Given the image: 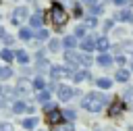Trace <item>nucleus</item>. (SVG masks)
I'll return each mask as SVG.
<instances>
[{
  "instance_id": "f257e3e1",
  "label": "nucleus",
  "mask_w": 133,
  "mask_h": 131,
  "mask_svg": "<svg viewBox=\"0 0 133 131\" xmlns=\"http://www.w3.org/2000/svg\"><path fill=\"white\" fill-rule=\"evenodd\" d=\"M108 102V98L104 96V94H98V91H91V94H87L83 100H81V106L85 108V110H89V112H100L102 110V106Z\"/></svg>"
},
{
  "instance_id": "f03ea898",
  "label": "nucleus",
  "mask_w": 133,
  "mask_h": 131,
  "mask_svg": "<svg viewBox=\"0 0 133 131\" xmlns=\"http://www.w3.org/2000/svg\"><path fill=\"white\" fill-rule=\"evenodd\" d=\"M50 21H52V25H54V27H58V29L69 21V12L64 10V6H62V4L54 2V4L50 6Z\"/></svg>"
},
{
  "instance_id": "7ed1b4c3",
  "label": "nucleus",
  "mask_w": 133,
  "mask_h": 131,
  "mask_svg": "<svg viewBox=\"0 0 133 131\" xmlns=\"http://www.w3.org/2000/svg\"><path fill=\"white\" fill-rule=\"evenodd\" d=\"M56 91H58V98H60L62 102H69V100L75 96V89H73V87H69V85H58V89H56Z\"/></svg>"
},
{
  "instance_id": "20e7f679",
  "label": "nucleus",
  "mask_w": 133,
  "mask_h": 131,
  "mask_svg": "<svg viewBox=\"0 0 133 131\" xmlns=\"http://www.w3.org/2000/svg\"><path fill=\"white\" fill-rule=\"evenodd\" d=\"M123 110H125V102H123L121 98H116V100L108 106V114H110V116H116V114H121Z\"/></svg>"
},
{
  "instance_id": "39448f33",
  "label": "nucleus",
  "mask_w": 133,
  "mask_h": 131,
  "mask_svg": "<svg viewBox=\"0 0 133 131\" xmlns=\"http://www.w3.org/2000/svg\"><path fill=\"white\" fill-rule=\"evenodd\" d=\"M66 75H71V71L66 67H52L50 69V77L52 79H60V77H66Z\"/></svg>"
},
{
  "instance_id": "423d86ee",
  "label": "nucleus",
  "mask_w": 133,
  "mask_h": 131,
  "mask_svg": "<svg viewBox=\"0 0 133 131\" xmlns=\"http://www.w3.org/2000/svg\"><path fill=\"white\" fill-rule=\"evenodd\" d=\"M46 119H48V123L50 125H58L60 121H62V110H50V112H46Z\"/></svg>"
},
{
  "instance_id": "0eeeda50",
  "label": "nucleus",
  "mask_w": 133,
  "mask_h": 131,
  "mask_svg": "<svg viewBox=\"0 0 133 131\" xmlns=\"http://www.w3.org/2000/svg\"><path fill=\"white\" fill-rule=\"evenodd\" d=\"M15 91H17L19 96H29V91H31V85H29L25 79H19V83H17Z\"/></svg>"
},
{
  "instance_id": "6e6552de",
  "label": "nucleus",
  "mask_w": 133,
  "mask_h": 131,
  "mask_svg": "<svg viewBox=\"0 0 133 131\" xmlns=\"http://www.w3.org/2000/svg\"><path fill=\"white\" fill-rule=\"evenodd\" d=\"M64 60H66L69 64H81V54H77V52H73V50H66V52H64Z\"/></svg>"
},
{
  "instance_id": "1a4fd4ad",
  "label": "nucleus",
  "mask_w": 133,
  "mask_h": 131,
  "mask_svg": "<svg viewBox=\"0 0 133 131\" xmlns=\"http://www.w3.org/2000/svg\"><path fill=\"white\" fill-rule=\"evenodd\" d=\"M25 17H27V8H25V6H19V8L12 10V23H15V25H17L19 21H23Z\"/></svg>"
},
{
  "instance_id": "9d476101",
  "label": "nucleus",
  "mask_w": 133,
  "mask_h": 131,
  "mask_svg": "<svg viewBox=\"0 0 133 131\" xmlns=\"http://www.w3.org/2000/svg\"><path fill=\"white\" fill-rule=\"evenodd\" d=\"M96 48H98L102 54H106V50L110 48V42H108V37H104V35H102V37H98V40H96Z\"/></svg>"
},
{
  "instance_id": "9b49d317",
  "label": "nucleus",
  "mask_w": 133,
  "mask_h": 131,
  "mask_svg": "<svg viewBox=\"0 0 133 131\" xmlns=\"http://www.w3.org/2000/svg\"><path fill=\"white\" fill-rule=\"evenodd\" d=\"M129 77H131L129 69H118V71H116V75H114V79H116V81H121V83L129 81Z\"/></svg>"
},
{
  "instance_id": "f8f14e48",
  "label": "nucleus",
  "mask_w": 133,
  "mask_h": 131,
  "mask_svg": "<svg viewBox=\"0 0 133 131\" xmlns=\"http://www.w3.org/2000/svg\"><path fill=\"white\" fill-rule=\"evenodd\" d=\"M42 21H44V19H42V12H35V15H31V17H29V25H31V27H35V29H39V27H42Z\"/></svg>"
},
{
  "instance_id": "ddd939ff",
  "label": "nucleus",
  "mask_w": 133,
  "mask_h": 131,
  "mask_svg": "<svg viewBox=\"0 0 133 131\" xmlns=\"http://www.w3.org/2000/svg\"><path fill=\"white\" fill-rule=\"evenodd\" d=\"M81 48H83L85 52L94 50V48H96V40H94V37H89V35H87V37H83V42H81Z\"/></svg>"
},
{
  "instance_id": "4468645a",
  "label": "nucleus",
  "mask_w": 133,
  "mask_h": 131,
  "mask_svg": "<svg viewBox=\"0 0 133 131\" xmlns=\"http://www.w3.org/2000/svg\"><path fill=\"white\" fill-rule=\"evenodd\" d=\"M116 19H118V21L133 23V12H131V10H118V12H116Z\"/></svg>"
},
{
  "instance_id": "2eb2a0df",
  "label": "nucleus",
  "mask_w": 133,
  "mask_h": 131,
  "mask_svg": "<svg viewBox=\"0 0 133 131\" xmlns=\"http://www.w3.org/2000/svg\"><path fill=\"white\" fill-rule=\"evenodd\" d=\"M62 46H64L66 50H73V48L77 46V37H75V35H66V37L62 40Z\"/></svg>"
},
{
  "instance_id": "dca6fc26",
  "label": "nucleus",
  "mask_w": 133,
  "mask_h": 131,
  "mask_svg": "<svg viewBox=\"0 0 133 131\" xmlns=\"http://www.w3.org/2000/svg\"><path fill=\"white\" fill-rule=\"evenodd\" d=\"M96 62H98L100 67H110V64H112V56H108V54H100Z\"/></svg>"
},
{
  "instance_id": "f3484780",
  "label": "nucleus",
  "mask_w": 133,
  "mask_h": 131,
  "mask_svg": "<svg viewBox=\"0 0 133 131\" xmlns=\"http://www.w3.org/2000/svg\"><path fill=\"white\" fill-rule=\"evenodd\" d=\"M123 102L129 104V106H133V87H127V89H125V94H123Z\"/></svg>"
},
{
  "instance_id": "a211bd4d",
  "label": "nucleus",
  "mask_w": 133,
  "mask_h": 131,
  "mask_svg": "<svg viewBox=\"0 0 133 131\" xmlns=\"http://www.w3.org/2000/svg\"><path fill=\"white\" fill-rule=\"evenodd\" d=\"M15 58L19 60V64H27V62H29V56H27V52H25V50H19V52L15 54Z\"/></svg>"
},
{
  "instance_id": "6ab92c4d",
  "label": "nucleus",
  "mask_w": 133,
  "mask_h": 131,
  "mask_svg": "<svg viewBox=\"0 0 133 131\" xmlns=\"http://www.w3.org/2000/svg\"><path fill=\"white\" fill-rule=\"evenodd\" d=\"M73 77H75V81H77V83H79V81H87V79H91V75H89L87 71H77Z\"/></svg>"
},
{
  "instance_id": "aec40b11",
  "label": "nucleus",
  "mask_w": 133,
  "mask_h": 131,
  "mask_svg": "<svg viewBox=\"0 0 133 131\" xmlns=\"http://www.w3.org/2000/svg\"><path fill=\"white\" fill-rule=\"evenodd\" d=\"M96 83H98V87H100V89H110V85H112V81H110V79H106V77L96 79Z\"/></svg>"
},
{
  "instance_id": "412c9836",
  "label": "nucleus",
  "mask_w": 133,
  "mask_h": 131,
  "mask_svg": "<svg viewBox=\"0 0 133 131\" xmlns=\"http://www.w3.org/2000/svg\"><path fill=\"white\" fill-rule=\"evenodd\" d=\"M0 58H2L4 62H10V60L15 58V54H12V52H10L8 48H4V50H0Z\"/></svg>"
},
{
  "instance_id": "4be33fe9",
  "label": "nucleus",
  "mask_w": 133,
  "mask_h": 131,
  "mask_svg": "<svg viewBox=\"0 0 133 131\" xmlns=\"http://www.w3.org/2000/svg\"><path fill=\"white\" fill-rule=\"evenodd\" d=\"M25 110H27V104H25V102L17 100V102L12 104V112H17V114H19V112H25Z\"/></svg>"
},
{
  "instance_id": "5701e85b",
  "label": "nucleus",
  "mask_w": 133,
  "mask_h": 131,
  "mask_svg": "<svg viewBox=\"0 0 133 131\" xmlns=\"http://www.w3.org/2000/svg\"><path fill=\"white\" fill-rule=\"evenodd\" d=\"M19 37H21V40H31V37H33V31L27 29V27H23V29H19Z\"/></svg>"
},
{
  "instance_id": "b1692460",
  "label": "nucleus",
  "mask_w": 133,
  "mask_h": 131,
  "mask_svg": "<svg viewBox=\"0 0 133 131\" xmlns=\"http://www.w3.org/2000/svg\"><path fill=\"white\" fill-rule=\"evenodd\" d=\"M44 85H46V83H44V79H42V77H35V79L31 81V87H33V89H39V91H42V89H44Z\"/></svg>"
},
{
  "instance_id": "393cba45",
  "label": "nucleus",
  "mask_w": 133,
  "mask_h": 131,
  "mask_svg": "<svg viewBox=\"0 0 133 131\" xmlns=\"http://www.w3.org/2000/svg\"><path fill=\"white\" fill-rule=\"evenodd\" d=\"M48 100H50V91H48V89H42V91L37 94V102H42V104H46Z\"/></svg>"
},
{
  "instance_id": "a878e982",
  "label": "nucleus",
  "mask_w": 133,
  "mask_h": 131,
  "mask_svg": "<svg viewBox=\"0 0 133 131\" xmlns=\"http://www.w3.org/2000/svg\"><path fill=\"white\" fill-rule=\"evenodd\" d=\"M35 125H37V119H33V116H29V119L23 121V127H25V129H33Z\"/></svg>"
},
{
  "instance_id": "bb28decb",
  "label": "nucleus",
  "mask_w": 133,
  "mask_h": 131,
  "mask_svg": "<svg viewBox=\"0 0 133 131\" xmlns=\"http://www.w3.org/2000/svg\"><path fill=\"white\" fill-rule=\"evenodd\" d=\"M58 48H60V42L58 40H50L48 42V50L50 52H58Z\"/></svg>"
},
{
  "instance_id": "cd10ccee",
  "label": "nucleus",
  "mask_w": 133,
  "mask_h": 131,
  "mask_svg": "<svg viewBox=\"0 0 133 131\" xmlns=\"http://www.w3.org/2000/svg\"><path fill=\"white\" fill-rule=\"evenodd\" d=\"M35 40H48V29H42V27H39V29L35 31Z\"/></svg>"
},
{
  "instance_id": "c85d7f7f",
  "label": "nucleus",
  "mask_w": 133,
  "mask_h": 131,
  "mask_svg": "<svg viewBox=\"0 0 133 131\" xmlns=\"http://www.w3.org/2000/svg\"><path fill=\"white\" fill-rule=\"evenodd\" d=\"M0 77H2V79H8V77H12V69H10V67H4V69H0Z\"/></svg>"
},
{
  "instance_id": "c756f323",
  "label": "nucleus",
  "mask_w": 133,
  "mask_h": 131,
  "mask_svg": "<svg viewBox=\"0 0 133 131\" xmlns=\"http://www.w3.org/2000/svg\"><path fill=\"white\" fill-rule=\"evenodd\" d=\"M62 119H66V121H75V110H62Z\"/></svg>"
},
{
  "instance_id": "7c9ffc66",
  "label": "nucleus",
  "mask_w": 133,
  "mask_h": 131,
  "mask_svg": "<svg viewBox=\"0 0 133 131\" xmlns=\"http://www.w3.org/2000/svg\"><path fill=\"white\" fill-rule=\"evenodd\" d=\"M96 25H98V19H96V17H91V15H89V17H87V19H85V27H96Z\"/></svg>"
},
{
  "instance_id": "2f4dec72",
  "label": "nucleus",
  "mask_w": 133,
  "mask_h": 131,
  "mask_svg": "<svg viewBox=\"0 0 133 131\" xmlns=\"http://www.w3.org/2000/svg\"><path fill=\"white\" fill-rule=\"evenodd\" d=\"M85 29H87L85 25H79V27L75 29V37H85Z\"/></svg>"
},
{
  "instance_id": "473e14b6",
  "label": "nucleus",
  "mask_w": 133,
  "mask_h": 131,
  "mask_svg": "<svg viewBox=\"0 0 133 131\" xmlns=\"http://www.w3.org/2000/svg\"><path fill=\"white\" fill-rule=\"evenodd\" d=\"M123 50H125L129 56H133V42H125V44H123Z\"/></svg>"
},
{
  "instance_id": "72a5a7b5",
  "label": "nucleus",
  "mask_w": 133,
  "mask_h": 131,
  "mask_svg": "<svg viewBox=\"0 0 133 131\" xmlns=\"http://www.w3.org/2000/svg\"><path fill=\"white\" fill-rule=\"evenodd\" d=\"M102 10H104V6H102V4H96V6H91L89 12H91V17H96V15H100Z\"/></svg>"
},
{
  "instance_id": "f704fd0d",
  "label": "nucleus",
  "mask_w": 133,
  "mask_h": 131,
  "mask_svg": "<svg viewBox=\"0 0 133 131\" xmlns=\"http://www.w3.org/2000/svg\"><path fill=\"white\" fill-rule=\"evenodd\" d=\"M94 60H91V56H87V54H81V64L83 67H89Z\"/></svg>"
},
{
  "instance_id": "c9c22d12",
  "label": "nucleus",
  "mask_w": 133,
  "mask_h": 131,
  "mask_svg": "<svg viewBox=\"0 0 133 131\" xmlns=\"http://www.w3.org/2000/svg\"><path fill=\"white\" fill-rule=\"evenodd\" d=\"M0 131H15L10 123H0Z\"/></svg>"
},
{
  "instance_id": "e433bc0d",
  "label": "nucleus",
  "mask_w": 133,
  "mask_h": 131,
  "mask_svg": "<svg viewBox=\"0 0 133 131\" xmlns=\"http://www.w3.org/2000/svg\"><path fill=\"white\" fill-rule=\"evenodd\" d=\"M73 15H75V17H83V10H81V6H75Z\"/></svg>"
},
{
  "instance_id": "4c0bfd02",
  "label": "nucleus",
  "mask_w": 133,
  "mask_h": 131,
  "mask_svg": "<svg viewBox=\"0 0 133 131\" xmlns=\"http://www.w3.org/2000/svg\"><path fill=\"white\" fill-rule=\"evenodd\" d=\"M125 60H127V58H125L123 54H118V56L114 58V62H118V64H125Z\"/></svg>"
},
{
  "instance_id": "58836bf2",
  "label": "nucleus",
  "mask_w": 133,
  "mask_h": 131,
  "mask_svg": "<svg viewBox=\"0 0 133 131\" xmlns=\"http://www.w3.org/2000/svg\"><path fill=\"white\" fill-rule=\"evenodd\" d=\"M54 108H56V106H54V104H50V102H46V104H44V110H46V112H50V110H54Z\"/></svg>"
},
{
  "instance_id": "ea45409f",
  "label": "nucleus",
  "mask_w": 133,
  "mask_h": 131,
  "mask_svg": "<svg viewBox=\"0 0 133 131\" xmlns=\"http://www.w3.org/2000/svg\"><path fill=\"white\" fill-rule=\"evenodd\" d=\"M104 29H112V19H108V21L104 23Z\"/></svg>"
},
{
  "instance_id": "a19ab883",
  "label": "nucleus",
  "mask_w": 133,
  "mask_h": 131,
  "mask_svg": "<svg viewBox=\"0 0 133 131\" xmlns=\"http://www.w3.org/2000/svg\"><path fill=\"white\" fill-rule=\"evenodd\" d=\"M83 2H85V4H89V6H96V4H98V0H83Z\"/></svg>"
},
{
  "instance_id": "79ce46f5",
  "label": "nucleus",
  "mask_w": 133,
  "mask_h": 131,
  "mask_svg": "<svg viewBox=\"0 0 133 131\" xmlns=\"http://www.w3.org/2000/svg\"><path fill=\"white\" fill-rule=\"evenodd\" d=\"M58 131H73V127H71V125H64V127H60Z\"/></svg>"
},
{
  "instance_id": "37998d69",
  "label": "nucleus",
  "mask_w": 133,
  "mask_h": 131,
  "mask_svg": "<svg viewBox=\"0 0 133 131\" xmlns=\"http://www.w3.org/2000/svg\"><path fill=\"white\" fill-rule=\"evenodd\" d=\"M112 2H114V4H118V6H123V4L127 2V0H112Z\"/></svg>"
},
{
  "instance_id": "c03bdc74",
  "label": "nucleus",
  "mask_w": 133,
  "mask_h": 131,
  "mask_svg": "<svg viewBox=\"0 0 133 131\" xmlns=\"http://www.w3.org/2000/svg\"><path fill=\"white\" fill-rule=\"evenodd\" d=\"M0 106H4V102H2V100H0Z\"/></svg>"
},
{
  "instance_id": "a18cd8bd",
  "label": "nucleus",
  "mask_w": 133,
  "mask_h": 131,
  "mask_svg": "<svg viewBox=\"0 0 133 131\" xmlns=\"http://www.w3.org/2000/svg\"><path fill=\"white\" fill-rule=\"evenodd\" d=\"M0 94H2V85H0Z\"/></svg>"
},
{
  "instance_id": "49530a36",
  "label": "nucleus",
  "mask_w": 133,
  "mask_h": 131,
  "mask_svg": "<svg viewBox=\"0 0 133 131\" xmlns=\"http://www.w3.org/2000/svg\"><path fill=\"white\" fill-rule=\"evenodd\" d=\"M127 2H131V4H133V0H127Z\"/></svg>"
},
{
  "instance_id": "de8ad7c7",
  "label": "nucleus",
  "mask_w": 133,
  "mask_h": 131,
  "mask_svg": "<svg viewBox=\"0 0 133 131\" xmlns=\"http://www.w3.org/2000/svg\"><path fill=\"white\" fill-rule=\"evenodd\" d=\"M69 2H71V0H69Z\"/></svg>"
}]
</instances>
